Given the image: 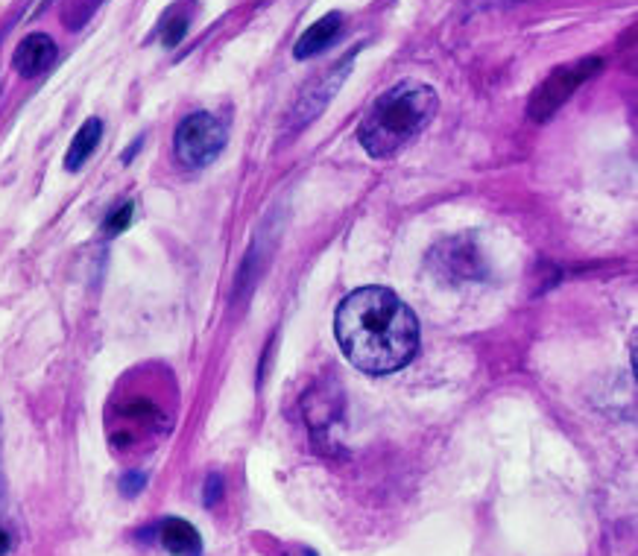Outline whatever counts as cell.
I'll use <instances>...</instances> for the list:
<instances>
[{
    "instance_id": "obj_1",
    "label": "cell",
    "mask_w": 638,
    "mask_h": 556,
    "mask_svg": "<svg viewBox=\"0 0 638 556\" xmlns=\"http://www.w3.org/2000/svg\"><path fill=\"white\" fill-rule=\"evenodd\" d=\"M334 334L349 363L366 375H390L416 358L419 319L387 287L349 293L334 317Z\"/></svg>"
},
{
    "instance_id": "obj_2",
    "label": "cell",
    "mask_w": 638,
    "mask_h": 556,
    "mask_svg": "<svg viewBox=\"0 0 638 556\" xmlns=\"http://www.w3.org/2000/svg\"><path fill=\"white\" fill-rule=\"evenodd\" d=\"M437 106V91L428 82L404 80L387 88L360 120V147L372 159L396 156L434 120Z\"/></svg>"
},
{
    "instance_id": "obj_3",
    "label": "cell",
    "mask_w": 638,
    "mask_h": 556,
    "mask_svg": "<svg viewBox=\"0 0 638 556\" xmlns=\"http://www.w3.org/2000/svg\"><path fill=\"white\" fill-rule=\"evenodd\" d=\"M600 68H603V59H598V56H586V59H577V62H571V65L557 68L548 80L533 91V97H530V103H527V115H530V120H539V123H542V120L554 118L559 106H565L568 97H571L580 85H586L592 77H598Z\"/></svg>"
},
{
    "instance_id": "obj_4",
    "label": "cell",
    "mask_w": 638,
    "mask_h": 556,
    "mask_svg": "<svg viewBox=\"0 0 638 556\" xmlns=\"http://www.w3.org/2000/svg\"><path fill=\"white\" fill-rule=\"evenodd\" d=\"M176 159L182 161L191 170H202L211 161H217V156L226 147V129L223 123L208 115V112H194L176 126Z\"/></svg>"
},
{
    "instance_id": "obj_5",
    "label": "cell",
    "mask_w": 638,
    "mask_h": 556,
    "mask_svg": "<svg viewBox=\"0 0 638 556\" xmlns=\"http://www.w3.org/2000/svg\"><path fill=\"white\" fill-rule=\"evenodd\" d=\"M56 56H59V50H56V44H53L50 36H44V33H30L27 39L18 44L12 65H15V71H18L21 77L33 80V77H41L47 68H53Z\"/></svg>"
},
{
    "instance_id": "obj_6",
    "label": "cell",
    "mask_w": 638,
    "mask_h": 556,
    "mask_svg": "<svg viewBox=\"0 0 638 556\" xmlns=\"http://www.w3.org/2000/svg\"><path fill=\"white\" fill-rule=\"evenodd\" d=\"M340 27H343V15H340V12L322 15L319 21H314V24L299 36L296 47H293V56H296V59H314L317 53H322L331 41L337 39Z\"/></svg>"
},
{
    "instance_id": "obj_7",
    "label": "cell",
    "mask_w": 638,
    "mask_h": 556,
    "mask_svg": "<svg viewBox=\"0 0 638 556\" xmlns=\"http://www.w3.org/2000/svg\"><path fill=\"white\" fill-rule=\"evenodd\" d=\"M159 542L173 556H200V530L185 518H164L159 527Z\"/></svg>"
},
{
    "instance_id": "obj_8",
    "label": "cell",
    "mask_w": 638,
    "mask_h": 556,
    "mask_svg": "<svg viewBox=\"0 0 638 556\" xmlns=\"http://www.w3.org/2000/svg\"><path fill=\"white\" fill-rule=\"evenodd\" d=\"M100 138H103V123L97 118L85 120L80 126V132H77L74 141H71V150H68V156H65V167H68V170H80L82 164L91 159V153L97 150Z\"/></svg>"
},
{
    "instance_id": "obj_9",
    "label": "cell",
    "mask_w": 638,
    "mask_h": 556,
    "mask_svg": "<svg viewBox=\"0 0 638 556\" xmlns=\"http://www.w3.org/2000/svg\"><path fill=\"white\" fill-rule=\"evenodd\" d=\"M132 214H135V205H132V202H123L115 211H109V217L103 220V235H106V238H118V235H123V232L129 229V223H132Z\"/></svg>"
},
{
    "instance_id": "obj_10",
    "label": "cell",
    "mask_w": 638,
    "mask_h": 556,
    "mask_svg": "<svg viewBox=\"0 0 638 556\" xmlns=\"http://www.w3.org/2000/svg\"><path fill=\"white\" fill-rule=\"evenodd\" d=\"M185 30H188V18L185 15H176V6L167 12V18L161 21V41L167 44V47H176L182 36H185Z\"/></svg>"
},
{
    "instance_id": "obj_11",
    "label": "cell",
    "mask_w": 638,
    "mask_h": 556,
    "mask_svg": "<svg viewBox=\"0 0 638 556\" xmlns=\"http://www.w3.org/2000/svg\"><path fill=\"white\" fill-rule=\"evenodd\" d=\"M144 486H147V475H144V472H129V475L120 480V492H123L126 498H135Z\"/></svg>"
},
{
    "instance_id": "obj_12",
    "label": "cell",
    "mask_w": 638,
    "mask_h": 556,
    "mask_svg": "<svg viewBox=\"0 0 638 556\" xmlns=\"http://www.w3.org/2000/svg\"><path fill=\"white\" fill-rule=\"evenodd\" d=\"M220 495H223V480H220V475H208V480H205V507H214L217 501H220Z\"/></svg>"
},
{
    "instance_id": "obj_13",
    "label": "cell",
    "mask_w": 638,
    "mask_h": 556,
    "mask_svg": "<svg viewBox=\"0 0 638 556\" xmlns=\"http://www.w3.org/2000/svg\"><path fill=\"white\" fill-rule=\"evenodd\" d=\"M9 548H12V539H9V533L0 527V556L9 554Z\"/></svg>"
},
{
    "instance_id": "obj_14",
    "label": "cell",
    "mask_w": 638,
    "mask_h": 556,
    "mask_svg": "<svg viewBox=\"0 0 638 556\" xmlns=\"http://www.w3.org/2000/svg\"><path fill=\"white\" fill-rule=\"evenodd\" d=\"M287 556H317V554H314L311 548H296L293 554H287Z\"/></svg>"
}]
</instances>
